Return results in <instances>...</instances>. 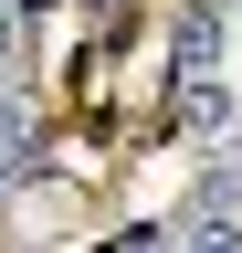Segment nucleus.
<instances>
[{"instance_id": "obj_1", "label": "nucleus", "mask_w": 242, "mask_h": 253, "mask_svg": "<svg viewBox=\"0 0 242 253\" xmlns=\"http://www.w3.org/2000/svg\"><path fill=\"white\" fill-rule=\"evenodd\" d=\"M179 126L210 148V137H232V84H210V74H179Z\"/></svg>"}, {"instance_id": "obj_2", "label": "nucleus", "mask_w": 242, "mask_h": 253, "mask_svg": "<svg viewBox=\"0 0 242 253\" xmlns=\"http://www.w3.org/2000/svg\"><path fill=\"white\" fill-rule=\"evenodd\" d=\"M221 63V0H190L179 11V74H210Z\"/></svg>"}, {"instance_id": "obj_3", "label": "nucleus", "mask_w": 242, "mask_h": 253, "mask_svg": "<svg viewBox=\"0 0 242 253\" xmlns=\"http://www.w3.org/2000/svg\"><path fill=\"white\" fill-rule=\"evenodd\" d=\"M11 11H21V21H32V11H53V0H11Z\"/></svg>"}]
</instances>
